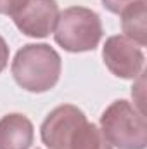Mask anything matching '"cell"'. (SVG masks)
<instances>
[{
    "label": "cell",
    "instance_id": "3",
    "mask_svg": "<svg viewBox=\"0 0 147 149\" xmlns=\"http://www.w3.org/2000/svg\"><path fill=\"white\" fill-rule=\"evenodd\" d=\"M102 21L99 14L87 7H68L59 12L54 38L68 52H90L102 40Z\"/></svg>",
    "mask_w": 147,
    "mask_h": 149
},
{
    "label": "cell",
    "instance_id": "8",
    "mask_svg": "<svg viewBox=\"0 0 147 149\" xmlns=\"http://www.w3.org/2000/svg\"><path fill=\"white\" fill-rule=\"evenodd\" d=\"M147 7L146 0L128 5L121 12V30L125 37L133 40L139 47L147 45Z\"/></svg>",
    "mask_w": 147,
    "mask_h": 149
},
{
    "label": "cell",
    "instance_id": "10",
    "mask_svg": "<svg viewBox=\"0 0 147 149\" xmlns=\"http://www.w3.org/2000/svg\"><path fill=\"white\" fill-rule=\"evenodd\" d=\"M135 2H140V0H102V5L112 14H121L128 5Z\"/></svg>",
    "mask_w": 147,
    "mask_h": 149
},
{
    "label": "cell",
    "instance_id": "7",
    "mask_svg": "<svg viewBox=\"0 0 147 149\" xmlns=\"http://www.w3.org/2000/svg\"><path fill=\"white\" fill-rule=\"evenodd\" d=\"M33 139V123L24 114L9 113L0 118V149H30Z\"/></svg>",
    "mask_w": 147,
    "mask_h": 149
},
{
    "label": "cell",
    "instance_id": "9",
    "mask_svg": "<svg viewBox=\"0 0 147 149\" xmlns=\"http://www.w3.org/2000/svg\"><path fill=\"white\" fill-rule=\"evenodd\" d=\"M69 149H112V146L102 134V130L95 123H90L87 120L76 130L74 137L71 139Z\"/></svg>",
    "mask_w": 147,
    "mask_h": 149
},
{
    "label": "cell",
    "instance_id": "6",
    "mask_svg": "<svg viewBox=\"0 0 147 149\" xmlns=\"http://www.w3.org/2000/svg\"><path fill=\"white\" fill-rule=\"evenodd\" d=\"M87 121L85 113L73 104H62L47 114L40 127L42 142L49 149H69L76 130Z\"/></svg>",
    "mask_w": 147,
    "mask_h": 149
},
{
    "label": "cell",
    "instance_id": "12",
    "mask_svg": "<svg viewBox=\"0 0 147 149\" xmlns=\"http://www.w3.org/2000/svg\"><path fill=\"white\" fill-rule=\"evenodd\" d=\"M19 3H21V0H0V14L10 16Z\"/></svg>",
    "mask_w": 147,
    "mask_h": 149
},
{
    "label": "cell",
    "instance_id": "5",
    "mask_svg": "<svg viewBox=\"0 0 147 149\" xmlns=\"http://www.w3.org/2000/svg\"><path fill=\"white\" fill-rule=\"evenodd\" d=\"M102 59L111 73L123 80H135L140 76L146 63L142 47L125 35H114L106 40Z\"/></svg>",
    "mask_w": 147,
    "mask_h": 149
},
{
    "label": "cell",
    "instance_id": "1",
    "mask_svg": "<svg viewBox=\"0 0 147 149\" xmlns=\"http://www.w3.org/2000/svg\"><path fill=\"white\" fill-rule=\"evenodd\" d=\"M62 70L61 56L47 43H28L17 50L10 71L16 83L33 94L52 90Z\"/></svg>",
    "mask_w": 147,
    "mask_h": 149
},
{
    "label": "cell",
    "instance_id": "4",
    "mask_svg": "<svg viewBox=\"0 0 147 149\" xmlns=\"http://www.w3.org/2000/svg\"><path fill=\"white\" fill-rule=\"evenodd\" d=\"M10 17L23 35L45 38L55 28L59 5L55 0H21Z\"/></svg>",
    "mask_w": 147,
    "mask_h": 149
},
{
    "label": "cell",
    "instance_id": "2",
    "mask_svg": "<svg viewBox=\"0 0 147 149\" xmlns=\"http://www.w3.org/2000/svg\"><path fill=\"white\" fill-rule=\"evenodd\" d=\"M101 130L112 148H147V121L144 111L137 109L126 99H118L106 108L101 116Z\"/></svg>",
    "mask_w": 147,
    "mask_h": 149
},
{
    "label": "cell",
    "instance_id": "11",
    "mask_svg": "<svg viewBox=\"0 0 147 149\" xmlns=\"http://www.w3.org/2000/svg\"><path fill=\"white\" fill-rule=\"evenodd\" d=\"M7 64H9V45L0 35V73L7 68Z\"/></svg>",
    "mask_w": 147,
    "mask_h": 149
}]
</instances>
